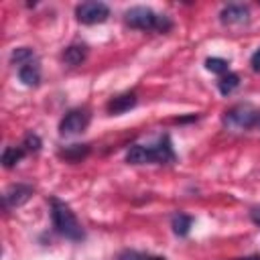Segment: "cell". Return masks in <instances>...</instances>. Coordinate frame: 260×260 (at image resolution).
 I'll use <instances>...</instances> for the list:
<instances>
[{"label":"cell","instance_id":"cell-3","mask_svg":"<svg viewBox=\"0 0 260 260\" xmlns=\"http://www.w3.org/2000/svg\"><path fill=\"white\" fill-rule=\"evenodd\" d=\"M124 20L128 26L144 30V32H169L173 28V20L167 14H158L148 6H132L124 12Z\"/></svg>","mask_w":260,"mask_h":260},{"label":"cell","instance_id":"cell-12","mask_svg":"<svg viewBox=\"0 0 260 260\" xmlns=\"http://www.w3.org/2000/svg\"><path fill=\"white\" fill-rule=\"evenodd\" d=\"M89 154V144H69L59 150V156L65 158L67 162H79Z\"/></svg>","mask_w":260,"mask_h":260},{"label":"cell","instance_id":"cell-14","mask_svg":"<svg viewBox=\"0 0 260 260\" xmlns=\"http://www.w3.org/2000/svg\"><path fill=\"white\" fill-rule=\"evenodd\" d=\"M238 85H240V77H238V73H232V71L223 73V75L217 79V89H219V93H223V95H230Z\"/></svg>","mask_w":260,"mask_h":260},{"label":"cell","instance_id":"cell-20","mask_svg":"<svg viewBox=\"0 0 260 260\" xmlns=\"http://www.w3.org/2000/svg\"><path fill=\"white\" fill-rule=\"evenodd\" d=\"M250 65H252L254 71H260V49L250 57Z\"/></svg>","mask_w":260,"mask_h":260},{"label":"cell","instance_id":"cell-22","mask_svg":"<svg viewBox=\"0 0 260 260\" xmlns=\"http://www.w3.org/2000/svg\"><path fill=\"white\" fill-rule=\"evenodd\" d=\"M238 260H260V256H248V258H238Z\"/></svg>","mask_w":260,"mask_h":260},{"label":"cell","instance_id":"cell-15","mask_svg":"<svg viewBox=\"0 0 260 260\" xmlns=\"http://www.w3.org/2000/svg\"><path fill=\"white\" fill-rule=\"evenodd\" d=\"M191 225H193V217L187 215V213H177V215L173 217V232H175L177 236H181V238H185V236L189 234Z\"/></svg>","mask_w":260,"mask_h":260},{"label":"cell","instance_id":"cell-17","mask_svg":"<svg viewBox=\"0 0 260 260\" xmlns=\"http://www.w3.org/2000/svg\"><path fill=\"white\" fill-rule=\"evenodd\" d=\"M205 67H207L211 73H219V75H223V73L230 71V69H228V61L221 59V57H209V59L205 61Z\"/></svg>","mask_w":260,"mask_h":260},{"label":"cell","instance_id":"cell-19","mask_svg":"<svg viewBox=\"0 0 260 260\" xmlns=\"http://www.w3.org/2000/svg\"><path fill=\"white\" fill-rule=\"evenodd\" d=\"M118 260H165L160 256H150V254H142V252H134V250H128V252H122Z\"/></svg>","mask_w":260,"mask_h":260},{"label":"cell","instance_id":"cell-1","mask_svg":"<svg viewBox=\"0 0 260 260\" xmlns=\"http://www.w3.org/2000/svg\"><path fill=\"white\" fill-rule=\"evenodd\" d=\"M126 160L130 165H167L175 160V150L169 134H162L154 144H134L126 152Z\"/></svg>","mask_w":260,"mask_h":260},{"label":"cell","instance_id":"cell-16","mask_svg":"<svg viewBox=\"0 0 260 260\" xmlns=\"http://www.w3.org/2000/svg\"><path fill=\"white\" fill-rule=\"evenodd\" d=\"M32 59H37V55H35V51L28 49V47L14 49L12 55H10V63H12V65H18V67L24 65V63H28V61H32Z\"/></svg>","mask_w":260,"mask_h":260},{"label":"cell","instance_id":"cell-21","mask_svg":"<svg viewBox=\"0 0 260 260\" xmlns=\"http://www.w3.org/2000/svg\"><path fill=\"white\" fill-rule=\"evenodd\" d=\"M250 217H252V221L256 225H260V207H252L250 209Z\"/></svg>","mask_w":260,"mask_h":260},{"label":"cell","instance_id":"cell-8","mask_svg":"<svg viewBox=\"0 0 260 260\" xmlns=\"http://www.w3.org/2000/svg\"><path fill=\"white\" fill-rule=\"evenodd\" d=\"M219 20L223 24H246L250 20V10L244 4H228L221 8Z\"/></svg>","mask_w":260,"mask_h":260},{"label":"cell","instance_id":"cell-5","mask_svg":"<svg viewBox=\"0 0 260 260\" xmlns=\"http://www.w3.org/2000/svg\"><path fill=\"white\" fill-rule=\"evenodd\" d=\"M89 120H91V114L85 110V108H75V110H69L63 120L59 122V132L63 136H75V134H81L87 126H89Z\"/></svg>","mask_w":260,"mask_h":260},{"label":"cell","instance_id":"cell-9","mask_svg":"<svg viewBox=\"0 0 260 260\" xmlns=\"http://www.w3.org/2000/svg\"><path fill=\"white\" fill-rule=\"evenodd\" d=\"M136 102H138V98H136V93H134V91L118 93V95H114V98L108 102L106 110H108L112 116H118V114H124V112L132 110V108L136 106Z\"/></svg>","mask_w":260,"mask_h":260},{"label":"cell","instance_id":"cell-6","mask_svg":"<svg viewBox=\"0 0 260 260\" xmlns=\"http://www.w3.org/2000/svg\"><path fill=\"white\" fill-rule=\"evenodd\" d=\"M75 16L81 24H100L110 16V6L104 2H81L75 8Z\"/></svg>","mask_w":260,"mask_h":260},{"label":"cell","instance_id":"cell-4","mask_svg":"<svg viewBox=\"0 0 260 260\" xmlns=\"http://www.w3.org/2000/svg\"><path fill=\"white\" fill-rule=\"evenodd\" d=\"M223 126L230 132L260 130V110L250 104H238L223 114Z\"/></svg>","mask_w":260,"mask_h":260},{"label":"cell","instance_id":"cell-13","mask_svg":"<svg viewBox=\"0 0 260 260\" xmlns=\"http://www.w3.org/2000/svg\"><path fill=\"white\" fill-rule=\"evenodd\" d=\"M24 154H26V150L22 146H6L4 152H2V165L6 169H12L22 160Z\"/></svg>","mask_w":260,"mask_h":260},{"label":"cell","instance_id":"cell-2","mask_svg":"<svg viewBox=\"0 0 260 260\" xmlns=\"http://www.w3.org/2000/svg\"><path fill=\"white\" fill-rule=\"evenodd\" d=\"M51 219H53V228L59 236H63L71 242H81L85 238L83 225L79 223V219L75 217L71 207L57 197H51Z\"/></svg>","mask_w":260,"mask_h":260},{"label":"cell","instance_id":"cell-11","mask_svg":"<svg viewBox=\"0 0 260 260\" xmlns=\"http://www.w3.org/2000/svg\"><path fill=\"white\" fill-rule=\"evenodd\" d=\"M85 59H87V47H85V45L73 43V45H69V47L63 51V61H65L67 65H71V67L81 65Z\"/></svg>","mask_w":260,"mask_h":260},{"label":"cell","instance_id":"cell-18","mask_svg":"<svg viewBox=\"0 0 260 260\" xmlns=\"http://www.w3.org/2000/svg\"><path fill=\"white\" fill-rule=\"evenodd\" d=\"M22 148H24L26 152H39V150H41V138H39L37 134L28 132V134L24 136V140H22Z\"/></svg>","mask_w":260,"mask_h":260},{"label":"cell","instance_id":"cell-7","mask_svg":"<svg viewBox=\"0 0 260 260\" xmlns=\"http://www.w3.org/2000/svg\"><path fill=\"white\" fill-rule=\"evenodd\" d=\"M32 187L30 185H22V183H16V185H10L6 189V193L2 195L4 199V207L6 209H14V207H20L22 203H26L32 195Z\"/></svg>","mask_w":260,"mask_h":260},{"label":"cell","instance_id":"cell-10","mask_svg":"<svg viewBox=\"0 0 260 260\" xmlns=\"http://www.w3.org/2000/svg\"><path fill=\"white\" fill-rule=\"evenodd\" d=\"M18 77L24 85L28 87H37L41 83V67H39V59H32L24 65L18 67Z\"/></svg>","mask_w":260,"mask_h":260}]
</instances>
